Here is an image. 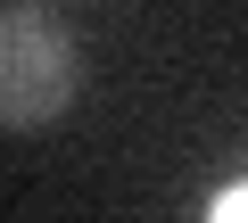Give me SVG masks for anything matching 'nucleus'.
Wrapping results in <instances>:
<instances>
[{"label": "nucleus", "mask_w": 248, "mask_h": 223, "mask_svg": "<svg viewBox=\"0 0 248 223\" xmlns=\"http://www.w3.org/2000/svg\"><path fill=\"white\" fill-rule=\"evenodd\" d=\"M83 91V50L50 9H0V133L58 124Z\"/></svg>", "instance_id": "obj_1"}, {"label": "nucleus", "mask_w": 248, "mask_h": 223, "mask_svg": "<svg viewBox=\"0 0 248 223\" xmlns=\"http://www.w3.org/2000/svg\"><path fill=\"white\" fill-rule=\"evenodd\" d=\"M240 207H248V190H240V182H223V190H215V198H207V215H223V223H232V215H240Z\"/></svg>", "instance_id": "obj_2"}]
</instances>
